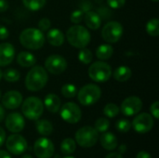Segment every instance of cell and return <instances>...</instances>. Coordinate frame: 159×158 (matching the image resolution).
Instances as JSON below:
<instances>
[{"label": "cell", "mask_w": 159, "mask_h": 158, "mask_svg": "<svg viewBox=\"0 0 159 158\" xmlns=\"http://www.w3.org/2000/svg\"><path fill=\"white\" fill-rule=\"evenodd\" d=\"M92 59H93V55L89 48L87 47L80 48L78 52V60L80 61V62H82L83 64H89L92 61Z\"/></svg>", "instance_id": "4dcf8cb0"}, {"label": "cell", "mask_w": 159, "mask_h": 158, "mask_svg": "<svg viewBox=\"0 0 159 158\" xmlns=\"http://www.w3.org/2000/svg\"><path fill=\"white\" fill-rule=\"evenodd\" d=\"M152 1H154V2H158L159 0H152Z\"/></svg>", "instance_id": "816d5d0a"}, {"label": "cell", "mask_w": 159, "mask_h": 158, "mask_svg": "<svg viewBox=\"0 0 159 158\" xmlns=\"http://www.w3.org/2000/svg\"><path fill=\"white\" fill-rule=\"evenodd\" d=\"M116 129L119 131V132H123V133H126L128 131H129L130 128H131V123L127 120V119H120L116 122Z\"/></svg>", "instance_id": "836d02e7"}, {"label": "cell", "mask_w": 159, "mask_h": 158, "mask_svg": "<svg viewBox=\"0 0 159 158\" xmlns=\"http://www.w3.org/2000/svg\"><path fill=\"white\" fill-rule=\"evenodd\" d=\"M136 158H152V156H151V155L149 153H147L145 151H141L136 156Z\"/></svg>", "instance_id": "60d3db41"}, {"label": "cell", "mask_w": 159, "mask_h": 158, "mask_svg": "<svg viewBox=\"0 0 159 158\" xmlns=\"http://www.w3.org/2000/svg\"><path fill=\"white\" fill-rule=\"evenodd\" d=\"M48 80L47 70L40 65H35L31 68L25 77V87L29 91L36 92L46 86Z\"/></svg>", "instance_id": "6da1fadb"}, {"label": "cell", "mask_w": 159, "mask_h": 158, "mask_svg": "<svg viewBox=\"0 0 159 158\" xmlns=\"http://www.w3.org/2000/svg\"><path fill=\"white\" fill-rule=\"evenodd\" d=\"M132 128L138 133L144 134L149 132L154 127V118L150 114L143 113L138 115L132 121Z\"/></svg>", "instance_id": "8fae6325"}, {"label": "cell", "mask_w": 159, "mask_h": 158, "mask_svg": "<svg viewBox=\"0 0 159 158\" xmlns=\"http://www.w3.org/2000/svg\"><path fill=\"white\" fill-rule=\"evenodd\" d=\"M21 112L29 120H37L43 114L44 104L37 97H29L21 102Z\"/></svg>", "instance_id": "5b68a950"}, {"label": "cell", "mask_w": 159, "mask_h": 158, "mask_svg": "<svg viewBox=\"0 0 159 158\" xmlns=\"http://www.w3.org/2000/svg\"><path fill=\"white\" fill-rule=\"evenodd\" d=\"M83 19H84V11L82 9H76L73 11L72 14L70 15V20L75 24L80 23L83 20Z\"/></svg>", "instance_id": "e575fe53"}, {"label": "cell", "mask_w": 159, "mask_h": 158, "mask_svg": "<svg viewBox=\"0 0 159 158\" xmlns=\"http://www.w3.org/2000/svg\"><path fill=\"white\" fill-rule=\"evenodd\" d=\"M6 146L10 154L15 156L21 155L27 149V142L21 135L12 134L7 139Z\"/></svg>", "instance_id": "7c38bea8"}, {"label": "cell", "mask_w": 159, "mask_h": 158, "mask_svg": "<svg viewBox=\"0 0 159 158\" xmlns=\"http://www.w3.org/2000/svg\"><path fill=\"white\" fill-rule=\"evenodd\" d=\"M64 158H75V157H73V156H66V157H64Z\"/></svg>", "instance_id": "f907efd6"}, {"label": "cell", "mask_w": 159, "mask_h": 158, "mask_svg": "<svg viewBox=\"0 0 159 158\" xmlns=\"http://www.w3.org/2000/svg\"><path fill=\"white\" fill-rule=\"evenodd\" d=\"M5 118V110L2 105H0V123L4 120Z\"/></svg>", "instance_id": "f6af8a7d"}, {"label": "cell", "mask_w": 159, "mask_h": 158, "mask_svg": "<svg viewBox=\"0 0 159 158\" xmlns=\"http://www.w3.org/2000/svg\"><path fill=\"white\" fill-rule=\"evenodd\" d=\"M150 112H151V115H153L156 119L159 118V102H155L154 103H152L151 107H150Z\"/></svg>", "instance_id": "74e56055"}, {"label": "cell", "mask_w": 159, "mask_h": 158, "mask_svg": "<svg viewBox=\"0 0 159 158\" xmlns=\"http://www.w3.org/2000/svg\"><path fill=\"white\" fill-rule=\"evenodd\" d=\"M22 102V95L16 90L6 92L2 98V105L9 110L17 109Z\"/></svg>", "instance_id": "2e32d148"}, {"label": "cell", "mask_w": 159, "mask_h": 158, "mask_svg": "<svg viewBox=\"0 0 159 158\" xmlns=\"http://www.w3.org/2000/svg\"><path fill=\"white\" fill-rule=\"evenodd\" d=\"M8 8V3L6 0H0V12H5Z\"/></svg>", "instance_id": "ab89813d"}, {"label": "cell", "mask_w": 159, "mask_h": 158, "mask_svg": "<svg viewBox=\"0 0 159 158\" xmlns=\"http://www.w3.org/2000/svg\"><path fill=\"white\" fill-rule=\"evenodd\" d=\"M21 158H33V157H32L31 156H29V155H24V156H23Z\"/></svg>", "instance_id": "7dc6e473"}, {"label": "cell", "mask_w": 159, "mask_h": 158, "mask_svg": "<svg viewBox=\"0 0 159 158\" xmlns=\"http://www.w3.org/2000/svg\"><path fill=\"white\" fill-rule=\"evenodd\" d=\"M112 74H113L114 78H115L116 81L123 83V82L128 81V80L131 77L132 72H131V70H130L129 67H128V66H123V65H122V66L117 67Z\"/></svg>", "instance_id": "603a6c76"}, {"label": "cell", "mask_w": 159, "mask_h": 158, "mask_svg": "<svg viewBox=\"0 0 159 158\" xmlns=\"http://www.w3.org/2000/svg\"><path fill=\"white\" fill-rule=\"evenodd\" d=\"M5 140H6V132L2 128H0V147L4 144Z\"/></svg>", "instance_id": "b9f144b4"}, {"label": "cell", "mask_w": 159, "mask_h": 158, "mask_svg": "<svg viewBox=\"0 0 159 158\" xmlns=\"http://www.w3.org/2000/svg\"><path fill=\"white\" fill-rule=\"evenodd\" d=\"M100 142L102 148L108 151L115 150L118 145L116 137L111 132H103V134L100 138Z\"/></svg>", "instance_id": "44dd1931"}, {"label": "cell", "mask_w": 159, "mask_h": 158, "mask_svg": "<svg viewBox=\"0 0 159 158\" xmlns=\"http://www.w3.org/2000/svg\"><path fill=\"white\" fill-rule=\"evenodd\" d=\"M1 98H2V93H1V90H0V100H1Z\"/></svg>", "instance_id": "681fc988"}, {"label": "cell", "mask_w": 159, "mask_h": 158, "mask_svg": "<svg viewBox=\"0 0 159 158\" xmlns=\"http://www.w3.org/2000/svg\"><path fill=\"white\" fill-rule=\"evenodd\" d=\"M24 7L32 11L40 10L46 5L47 0H21Z\"/></svg>", "instance_id": "4316f807"}, {"label": "cell", "mask_w": 159, "mask_h": 158, "mask_svg": "<svg viewBox=\"0 0 159 158\" xmlns=\"http://www.w3.org/2000/svg\"><path fill=\"white\" fill-rule=\"evenodd\" d=\"M61 95L66 99H71L76 96L77 94V88L73 84H65L61 87Z\"/></svg>", "instance_id": "f1b7e54d"}, {"label": "cell", "mask_w": 159, "mask_h": 158, "mask_svg": "<svg viewBox=\"0 0 159 158\" xmlns=\"http://www.w3.org/2000/svg\"><path fill=\"white\" fill-rule=\"evenodd\" d=\"M146 32L151 36H157L159 34V20L158 19H151L146 23Z\"/></svg>", "instance_id": "f546056e"}, {"label": "cell", "mask_w": 159, "mask_h": 158, "mask_svg": "<svg viewBox=\"0 0 159 158\" xmlns=\"http://www.w3.org/2000/svg\"><path fill=\"white\" fill-rule=\"evenodd\" d=\"M126 151H127V146L125 145V144H123V145H121L120 147H119V154H125L126 153Z\"/></svg>", "instance_id": "bcb514c9"}, {"label": "cell", "mask_w": 159, "mask_h": 158, "mask_svg": "<svg viewBox=\"0 0 159 158\" xmlns=\"http://www.w3.org/2000/svg\"><path fill=\"white\" fill-rule=\"evenodd\" d=\"M105 158H123L122 157V156H121V154H119V153H111V154H109Z\"/></svg>", "instance_id": "7bdbcfd3"}, {"label": "cell", "mask_w": 159, "mask_h": 158, "mask_svg": "<svg viewBox=\"0 0 159 158\" xmlns=\"http://www.w3.org/2000/svg\"><path fill=\"white\" fill-rule=\"evenodd\" d=\"M0 158H11V156H9V154L7 152L0 150Z\"/></svg>", "instance_id": "ee69618b"}, {"label": "cell", "mask_w": 159, "mask_h": 158, "mask_svg": "<svg viewBox=\"0 0 159 158\" xmlns=\"http://www.w3.org/2000/svg\"><path fill=\"white\" fill-rule=\"evenodd\" d=\"M75 148H76V143L71 138L64 139L61 143V152L65 156L73 154L75 151Z\"/></svg>", "instance_id": "484cf974"}, {"label": "cell", "mask_w": 159, "mask_h": 158, "mask_svg": "<svg viewBox=\"0 0 159 158\" xmlns=\"http://www.w3.org/2000/svg\"><path fill=\"white\" fill-rule=\"evenodd\" d=\"M3 77L6 81L10 82V83H14L20 79V72L18 70L13 69V68H7L4 71Z\"/></svg>", "instance_id": "83f0119b"}, {"label": "cell", "mask_w": 159, "mask_h": 158, "mask_svg": "<svg viewBox=\"0 0 159 158\" xmlns=\"http://www.w3.org/2000/svg\"><path fill=\"white\" fill-rule=\"evenodd\" d=\"M15 57V48L10 43L0 44V66L9 65Z\"/></svg>", "instance_id": "e0dca14e"}, {"label": "cell", "mask_w": 159, "mask_h": 158, "mask_svg": "<svg viewBox=\"0 0 159 158\" xmlns=\"http://www.w3.org/2000/svg\"><path fill=\"white\" fill-rule=\"evenodd\" d=\"M143 108V102L137 96H130L126 98L120 107L122 114L126 116H132L137 115Z\"/></svg>", "instance_id": "5bb4252c"}, {"label": "cell", "mask_w": 159, "mask_h": 158, "mask_svg": "<svg viewBox=\"0 0 159 158\" xmlns=\"http://www.w3.org/2000/svg\"><path fill=\"white\" fill-rule=\"evenodd\" d=\"M24 126V118L19 113H11L6 118V127L12 133H19L22 131Z\"/></svg>", "instance_id": "9a60e30c"}, {"label": "cell", "mask_w": 159, "mask_h": 158, "mask_svg": "<svg viewBox=\"0 0 159 158\" xmlns=\"http://www.w3.org/2000/svg\"><path fill=\"white\" fill-rule=\"evenodd\" d=\"M75 138L79 146L83 148H90L97 143L99 140V132L92 127H83L76 131Z\"/></svg>", "instance_id": "52a82bcc"}, {"label": "cell", "mask_w": 159, "mask_h": 158, "mask_svg": "<svg viewBox=\"0 0 159 158\" xmlns=\"http://www.w3.org/2000/svg\"><path fill=\"white\" fill-rule=\"evenodd\" d=\"M89 76L96 83H104L112 76L111 66L104 61H95L89 67Z\"/></svg>", "instance_id": "8992f818"}, {"label": "cell", "mask_w": 159, "mask_h": 158, "mask_svg": "<svg viewBox=\"0 0 159 158\" xmlns=\"http://www.w3.org/2000/svg\"><path fill=\"white\" fill-rule=\"evenodd\" d=\"M9 35V33H8V30L3 26V25H0V40H5L8 37Z\"/></svg>", "instance_id": "f35d334b"}, {"label": "cell", "mask_w": 159, "mask_h": 158, "mask_svg": "<svg viewBox=\"0 0 159 158\" xmlns=\"http://www.w3.org/2000/svg\"><path fill=\"white\" fill-rule=\"evenodd\" d=\"M67 68L66 60L60 55H50L45 61V69L55 75L62 74Z\"/></svg>", "instance_id": "30bf717a"}, {"label": "cell", "mask_w": 159, "mask_h": 158, "mask_svg": "<svg viewBox=\"0 0 159 158\" xmlns=\"http://www.w3.org/2000/svg\"><path fill=\"white\" fill-rule=\"evenodd\" d=\"M44 106L46 107V109L50 112V113H57L59 112L61 106V99L59 98V96H57L56 94L50 93L48 94L45 97V101H44Z\"/></svg>", "instance_id": "ffe728a7"}, {"label": "cell", "mask_w": 159, "mask_h": 158, "mask_svg": "<svg viewBox=\"0 0 159 158\" xmlns=\"http://www.w3.org/2000/svg\"><path fill=\"white\" fill-rule=\"evenodd\" d=\"M36 62V58L29 51H21L17 56V63L25 68L33 67Z\"/></svg>", "instance_id": "7402d4cb"}, {"label": "cell", "mask_w": 159, "mask_h": 158, "mask_svg": "<svg viewBox=\"0 0 159 158\" xmlns=\"http://www.w3.org/2000/svg\"><path fill=\"white\" fill-rule=\"evenodd\" d=\"M61 117L69 124L78 123L82 117V112L79 106L75 102H66L60 108Z\"/></svg>", "instance_id": "9c48e42d"}, {"label": "cell", "mask_w": 159, "mask_h": 158, "mask_svg": "<svg viewBox=\"0 0 159 158\" xmlns=\"http://www.w3.org/2000/svg\"><path fill=\"white\" fill-rule=\"evenodd\" d=\"M50 26H51V22H50V20L48 18H43L38 22V28L42 32L48 31L50 29Z\"/></svg>", "instance_id": "d590c367"}, {"label": "cell", "mask_w": 159, "mask_h": 158, "mask_svg": "<svg viewBox=\"0 0 159 158\" xmlns=\"http://www.w3.org/2000/svg\"><path fill=\"white\" fill-rule=\"evenodd\" d=\"M66 38L71 46L76 48L86 47L91 39L90 33L82 25L75 24L71 26L66 32Z\"/></svg>", "instance_id": "3957f363"}, {"label": "cell", "mask_w": 159, "mask_h": 158, "mask_svg": "<svg viewBox=\"0 0 159 158\" xmlns=\"http://www.w3.org/2000/svg\"><path fill=\"white\" fill-rule=\"evenodd\" d=\"M86 25L91 29V30H97L100 28L102 24V18L101 15L93 10H88L86 11L84 15V19Z\"/></svg>", "instance_id": "ac0fdd59"}, {"label": "cell", "mask_w": 159, "mask_h": 158, "mask_svg": "<svg viewBox=\"0 0 159 158\" xmlns=\"http://www.w3.org/2000/svg\"><path fill=\"white\" fill-rule=\"evenodd\" d=\"M48 42L53 47H61L64 43V34L63 33L57 28L49 29L46 35Z\"/></svg>", "instance_id": "d6986e66"}, {"label": "cell", "mask_w": 159, "mask_h": 158, "mask_svg": "<svg viewBox=\"0 0 159 158\" xmlns=\"http://www.w3.org/2000/svg\"><path fill=\"white\" fill-rule=\"evenodd\" d=\"M45 41L43 32L36 28H26L20 34V44L28 49L37 50L44 46Z\"/></svg>", "instance_id": "7a4b0ae2"}, {"label": "cell", "mask_w": 159, "mask_h": 158, "mask_svg": "<svg viewBox=\"0 0 159 158\" xmlns=\"http://www.w3.org/2000/svg\"><path fill=\"white\" fill-rule=\"evenodd\" d=\"M126 3V0H107L108 6L113 9H119L121 8Z\"/></svg>", "instance_id": "8d00e7d4"}, {"label": "cell", "mask_w": 159, "mask_h": 158, "mask_svg": "<svg viewBox=\"0 0 159 158\" xmlns=\"http://www.w3.org/2000/svg\"><path fill=\"white\" fill-rule=\"evenodd\" d=\"M123 30V26L120 22L116 20L109 21L103 26L102 30V36L107 43H116L122 37Z\"/></svg>", "instance_id": "ba28073f"}, {"label": "cell", "mask_w": 159, "mask_h": 158, "mask_svg": "<svg viewBox=\"0 0 159 158\" xmlns=\"http://www.w3.org/2000/svg\"><path fill=\"white\" fill-rule=\"evenodd\" d=\"M34 153L37 158H51L54 154V145L50 140L40 138L34 142Z\"/></svg>", "instance_id": "4fadbf2b"}, {"label": "cell", "mask_w": 159, "mask_h": 158, "mask_svg": "<svg viewBox=\"0 0 159 158\" xmlns=\"http://www.w3.org/2000/svg\"><path fill=\"white\" fill-rule=\"evenodd\" d=\"M35 128H36L37 132L42 136H48L53 131L52 124L46 119H42V120L37 119V121L35 123Z\"/></svg>", "instance_id": "d4e9b609"}, {"label": "cell", "mask_w": 159, "mask_h": 158, "mask_svg": "<svg viewBox=\"0 0 159 158\" xmlns=\"http://www.w3.org/2000/svg\"><path fill=\"white\" fill-rule=\"evenodd\" d=\"M78 102L84 106H90L95 104L102 96L100 87L95 84H88L82 87L77 92Z\"/></svg>", "instance_id": "277c9868"}, {"label": "cell", "mask_w": 159, "mask_h": 158, "mask_svg": "<svg viewBox=\"0 0 159 158\" xmlns=\"http://www.w3.org/2000/svg\"><path fill=\"white\" fill-rule=\"evenodd\" d=\"M110 127V122L107 118H104V117H101L99 119L96 120L95 122V129L98 131V132H101V133H103V132H106L108 130Z\"/></svg>", "instance_id": "d6a6232c"}, {"label": "cell", "mask_w": 159, "mask_h": 158, "mask_svg": "<svg viewBox=\"0 0 159 158\" xmlns=\"http://www.w3.org/2000/svg\"><path fill=\"white\" fill-rule=\"evenodd\" d=\"M120 112L119 107L115 104V103H108L104 106L103 108V114L105 116L109 117V118H114L116 117Z\"/></svg>", "instance_id": "1f68e13d"}, {"label": "cell", "mask_w": 159, "mask_h": 158, "mask_svg": "<svg viewBox=\"0 0 159 158\" xmlns=\"http://www.w3.org/2000/svg\"><path fill=\"white\" fill-rule=\"evenodd\" d=\"M2 77H3V72H2L1 69H0V80L2 79Z\"/></svg>", "instance_id": "c3c4849f"}, {"label": "cell", "mask_w": 159, "mask_h": 158, "mask_svg": "<svg viewBox=\"0 0 159 158\" xmlns=\"http://www.w3.org/2000/svg\"><path fill=\"white\" fill-rule=\"evenodd\" d=\"M114 53V47L110 44H102L96 49V56L101 61H106L112 57Z\"/></svg>", "instance_id": "cb8c5ba5"}]
</instances>
